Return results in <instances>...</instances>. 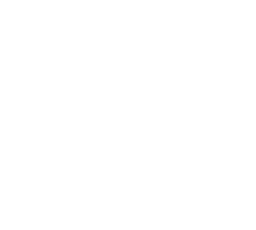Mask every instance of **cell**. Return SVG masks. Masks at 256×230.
I'll return each instance as SVG.
<instances>
[]
</instances>
